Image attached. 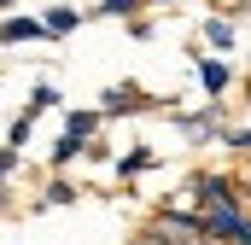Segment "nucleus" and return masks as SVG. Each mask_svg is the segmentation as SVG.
<instances>
[{"mask_svg":"<svg viewBox=\"0 0 251 245\" xmlns=\"http://www.w3.org/2000/svg\"><path fill=\"white\" fill-rule=\"evenodd\" d=\"M94 111H100V117H140V111H164V99H146L134 82H111Z\"/></svg>","mask_w":251,"mask_h":245,"instance_id":"obj_1","label":"nucleus"},{"mask_svg":"<svg viewBox=\"0 0 251 245\" xmlns=\"http://www.w3.org/2000/svg\"><path fill=\"white\" fill-rule=\"evenodd\" d=\"M193 70H199V88L210 94V105H216V99L234 88V64H228V59H204V53L193 47Z\"/></svg>","mask_w":251,"mask_h":245,"instance_id":"obj_2","label":"nucleus"},{"mask_svg":"<svg viewBox=\"0 0 251 245\" xmlns=\"http://www.w3.org/2000/svg\"><path fill=\"white\" fill-rule=\"evenodd\" d=\"M29 41H47L41 18L35 12H6L0 18V47H29Z\"/></svg>","mask_w":251,"mask_h":245,"instance_id":"obj_3","label":"nucleus"},{"mask_svg":"<svg viewBox=\"0 0 251 245\" xmlns=\"http://www.w3.org/2000/svg\"><path fill=\"white\" fill-rule=\"evenodd\" d=\"M88 24V12L82 6H70V0H53L47 12H41V29H47V41H64V35H76Z\"/></svg>","mask_w":251,"mask_h":245,"instance_id":"obj_4","label":"nucleus"},{"mask_svg":"<svg viewBox=\"0 0 251 245\" xmlns=\"http://www.w3.org/2000/svg\"><path fill=\"white\" fill-rule=\"evenodd\" d=\"M193 198H199V210H210V204H240V193L228 175H193Z\"/></svg>","mask_w":251,"mask_h":245,"instance_id":"obj_5","label":"nucleus"},{"mask_svg":"<svg viewBox=\"0 0 251 245\" xmlns=\"http://www.w3.org/2000/svg\"><path fill=\"white\" fill-rule=\"evenodd\" d=\"M100 111H94V105H82V111H64V134H70V140H76V146H88V140H100Z\"/></svg>","mask_w":251,"mask_h":245,"instance_id":"obj_6","label":"nucleus"},{"mask_svg":"<svg viewBox=\"0 0 251 245\" xmlns=\"http://www.w3.org/2000/svg\"><path fill=\"white\" fill-rule=\"evenodd\" d=\"M76 198H82V187L64 181V175H53V181H47V193H41L29 210H64V204H76Z\"/></svg>","mask_w":251,"mask_h":245,"instance_id":"obj_7","label":"nucleus"},{"mask_svg":"<svg viewBox=\"0 0 251 245\" xmlns=\"http://www.w3.org/2000/svg\"><path fill=\"white\" fill-rule=\"evenodd\" d=\"M59 105H64V94H59V88H53V82H35V88H29V105H24V117H29V122H41L47 111H59Z\"/></svg>","mask_w":251,"mask_h":245,"instance_id":"obj_8","label":"nucleus"},{"mask_svg":"<svg viewBox=\"0 0 251 245\" xmlns=\"http://www.w3.org/2000/svg\"><path fill=\"white\" fill-rule=\"evenodd\" d=\"M204 47L234 53V47H240V41H234V18H204Z\"/></svg>","mask_w":251,"mask_h":245,"instance_id":"obj_9","label":"nucleus"},{"mask_svg":"<svg viewBox=\"0 0 251 245\" xmlns=\"http://www.w3.org/2000/svg\"><path fill=\"white\" fill-rule=\"evenodd\" d=\"M152 164H158V152H152V146H134V152H123V158H117V175H123V181H134V175H146Z\"/></svg>","mask_w":251,"mask_h":245,"instance_id":"obj_10","label":"nucleus"},{"mask_svg":"<svg viewBox=\"0 0 251 245\" xmlns=\"http://www.w3.org/2000/svg\"><path fill=\"white\" fill-rule=\"evenodd\" d=\"M76 158H82V146H76L70 134H59V140H53V152H47V164H53V170H70Z\"/></svg>","mask_w":251,"mask_h":245,"instance_id":"obj_11","label":"nucleus"},{"mask_svg":"<svg viewBox=\"0 0 251 245\" xmlns=\"http://www.w3.org/2000/svg\"><path fill=\"white\" fill-rule=\"evenodd\" d=\"M140 6H146V0H100V6L88 12V18H134Z\"/></svg>","mask_w":251,"mask_h":245,"instance_id":"obj_12","label":"nucleus"},{"mask_svg":"<svg viewBox=\"0 0 251 245\" xmlns=\"http://www.w3.org/2000/svg\"><path fill=\"white\" fill-rule=\"evenodd\" d=\"M29 134H35V122L18 111V117H12V134H6V146H12V152H24V140H29Z\"/></svg>","mask_w":251,"mask_h":245,"instance_id":"obj_13","label":"nucleus"},{"mask_svg":"<svg viewBox=\"0 0 251 245\" xmlns=\"http://www.w3.org/2000/svg\"><path fill=\"white\" fill-rule=\"evenodd\" d=\"M12 170H18V152H12V146H0V187H6V175H12Z\"/></svg>","mask_w":251,"mask_h":245,"instance_id":"obj_14","label":"nucleus"},{"mask_svg":"<svg viewBox=\"0 0 251 245\" xmlns=\"http://www.w3.org/2000/svg\"><path fill=\"white\" fill-rule=\"evenodd\" d=\"M222 140H228L234 152H251V128H234V134H222Z\"/></svg>","mask_w":251,"mask_h":245,"instance_id":"obj_15","label":"nucleus"},{"mask_svg":"<svg viewBox=\"0 0 251 245\" xmlns=\"http://www.w3.org/2000/svg\"><path fill=\"white\" fill-rule=\"evenodd\" d=\"M12 6H18V0H0V12H12Z\"/></svg>","mask_w":251,"mask_h":245,"instance_id":"obj_16","label":"nucleus"},{"mask_svg":"<svg viewBox=\"0 0 251 245\" xmlns=\"http://www.w3.org/2000/svg\"><path fill=\"white\" fill-rule=\"evenodd\" d=\"M0 216H6V187H0Z\"/></svg>","mask_w":251,"mask_h":245,"instance_id":"obj_17","label":"nucleus"},{"mask_svg":"<svg viewBox=\"0 0 251 245\" xmlns=\"http://www.w3.org/2000/svg\"><path fill=\"white\" fill-rule=\"evenodd\" d=\"M146 6H176V0H146Z\"/></svg>","mask_w":251,"mask_h":245,"instance_id":"obj_18","label":"nucleus"}]
</instances>
